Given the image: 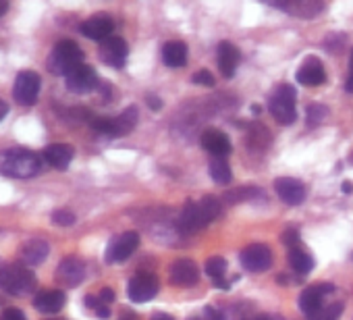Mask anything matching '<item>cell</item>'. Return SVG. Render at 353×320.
<instances>
[{
    "label": "cell",
    "mask_w": 353,
    "mask_h": 320,
    "mask_svg": "<svg viewBox=\"0 0 353 320\" xmlns=\"http://www.w3.org/2000/svg\"><path fill=\"white\" fill-rule=\"evenodd\" d=\"M345 90L347 92H353V48H351V57H349V75H347Z\"/></svg>",
    "instance_id": "39"
},
{
    "label": "cell",
    "mask_w": 353,
    "mask_h": 320,
    "mask_svg": "<svg viewBox=\"0 0 353 320\" xmlns=\"http://www.w3.org/2000/svg\"><path fill=\"white\" fill-rule=\"evenodd\" d=\"M190 320H223V314L219 310H214V308L208 306V308H204L202 314H198V316H194Z\"/></svg>",
    "instance_id": "36"
},
{
    "label": "cell",
    "mask_w": 353,
    "mask_h": 320,
    "mask_svg": "<svg viewBox=\"0 0 353 320\" xmlns=\"http://www.w3.org/2000/svg\"><path fill=\"white\" fill-rule=\"evenodd\" d=\"M42 169V158L26 148H9L0 152V173L11 179H30Z\"/></svg>",
    "instance_id": "1"
},
{
    "label": "cell",
    "mask_w": 353,
    "mask_h": 320,
    "mask_svg": "<svg viewBox=\"0 0 353 320\" xmlns=\"http://www.w3.org/2000/svg\"><path fill=\"white\" fill-rule=\"evenodd\" d=\"M85 306H88L90 310H94L98 318H108V316H110V308H108L100 297L88 295V297H85Z\"/></svg>",
    "instance_id": "33"
},
{
    "label": "cell",
    "mask_w": 353,
    "mask_h": 320,
    "mask_svg": "<svg viewBox=\"0 0 353 320\" xmlns=\"http://www.w3.org/2000/svg\"><path fill=\"white\" fill-rule=\"evenodd\" d=\"M274 7H279V9L299 17V19H312L322 9L320 3H310V0H301V3H299V0H297V3H281V5H274Z\"/></svg>",
    "instance_id": "25"
},
{
    "label": "cell",
    "mask_w": 353,
    "mask_h": 320,
    "mask_svg": "<svg viewBox=\"0 0 353 320\" xmlns=\"http://www.w3.org/2000/svg\"><path fill=\"white\" fill-rule=\"evenodd\" d=\"M194 83H196V86L212 88V86L216 83V79H214V75H212L210 71H198V73L194 75Z\"/></svg>",
    "instance_id": "35"
},
{
    "label": "cell",
    "mask_w": 353,
    "mask_h": 320,
    "mask_svg": "<svg viewBox=\"0 0 353 320\" xmlns=\"http://www.w3.org/2000/svg\"><path fill=\"white\" fill-rule=\"evenodd\" d=\"M210 177L219 186H229L231 183L233 173H231V167L227 165L225 158H212V163H210Z\"/></svg>",
    "instance_id": "27"
},
{
    "label": "cell",
    "mask_w": 353,
    "mask_h": 320,
    "mask_svg": "<svg viewBox=\"0 0 353 320\" xmlns=\"http://www.w3.org/2000/svg\"><path fill=\"white\" fill-rule=\"evenodd\" d=\"M40 94V75L34 71H21L15 79V88H13V96L19 104L23 106H32L36 104Z\"/></svg>",
    "instance_id": "6"
},
{
    "label": "cell",
    "mask_w": 353,
    "mask_h": 320,
    "mask_svg": "<svg viewBox=\"0 0 353 320\" xmlns=\"http://www.w3.org/2000/svg\"><path fill=\"white\" fill-rule=\"evenodd\" d=\"M341 190H343V194H351V192H353V183H351V181H345Z\"/></svg>",
    "instance_id": "43"
},
{
    "label": "cell",
    "mask_w": 353,
    "mask_h": 320,
    "mask_svg": "<svg viewBox=\"0 0 353 320\" xmlns=\"http://www.w3.org/2000/svg\"><path fill=\"white\" fill-rule=\"evenodd\" d=\"M343 314V303L341 301H332L328 306H322L314 316H310L307 320H339Z\"/></svg>",
    "instance_id": "30"
},
{
    "label": "cell",
    "mask_w": 353,
    "mask_h": 320,
    "mask_svg": "<svg viewBox=\"0 0 353 320\" xmlns=\"http://www.w3.org/2000/svg\"><path fill=\"white\" fill-rule=\"evenodd\" d=\"M162 61L170 69L183 67L188 63V44L185 42H179V40L164 44V48H162Z\"/></svg>",
    "instance_id": "23"
},
{
    "label": "cell",
    "mask_w": 353,
    "mask_h": 320,
    "mask_svg": "<svg viewBox=\"0 0 353 320\" xmlns=\"http://www.w3.org/2000/svg\"><path fill=\"white\" fill-rule=\"evenodd\" d=\"M268 108L276 123L281 125H291L297 119V108H295V90L287 83H281L268 98Z\"/></svg>",
    "instance_id": "4"
},
{
    "label": "cell",
    "mask_w": 353,
    "mask_h": 320,
    "mask_svg": "<svg viewBox=\"0 0 353 320\" xmlns=\"http://www.w3.org/2000/svg\"><path fill=\"white\" fill-rule=\"evenodd\" d=\"M83 65V50L73 40H63L48 57V71L54 75H69L75 67Z\"/></svg>",
    "instance_id": "2"
},
{
    "label": "cell",
    "mask_w": 353,
    "mask_h": 320,
    "mask_svg": "<svg viewBox=\"0 0 353 320\" xmlns=\"http://www.w3.org/2000/svg\"><path fill=\"white\" fill-rule=\"evenodd\" d=\"M156 293H158V279L152 272H139L127 285V295L135 303H145Z\"/></svg>",
    "instance_id": "7"
},
{
    "label": "cell",
    "mask_w": 353,
    "mask_h": 320,
    "mask_svg": "<svg viewBox=\"0 0 353 320\" xmlns=\"http://www.w3.org/2000/svg\"><path fill=\"white\" fill-rule=\"evenodd\" d=\"M52 223L59 227H71L75 223V214L69 210H54L52 212Z\"/></svg>",
    "instance_id": "34"
},
{
    "label": "cell",
    "mask_w": 353,
    "mask_h": 320,
    "mask_svg": "<svg viewBox=\"0 0 353 320\" xmlns=\"http://www.w3.org/2000/svg\"><path fill=\"white\" fill-rule=\"evenodd\" d=\"M204 270H206V274H210L214 281H221V279L225 277V272H227V260H225L223 256H212V258L206 260Z\"/></svg>",
    "instance_id": "29"
},
{
    "label": "cell",
    "mask_w": 353,
    "mask_h": 320,
    "mask_svg": "<svg viewBox=\"0 0 353 320\" xmlns=\"http://www.w3.org/2000/svg\"><path fill=\"white\" fill-rule=\"evenodd\" d=\"M137 123V108H125L117 119H92V129L106 137H123L127 135Z\"/></svg>",
    "instance_id": "5"
},
{
    "label": "cell",
    "mask_w": 353,
    "mask_h": 320,
    "mask_svg": "<svg viewBox=\"0 0 353 320\" xmlns=\"http://www.w3.org/2000/svg\"><path fill=\"white\" fill-rule=\"evenodd\" d=\"M283 241H285L289 248H295V246H299V235H297L295 231H285V233H283Z\"/></svg>",
    "instance_id": "38"
},
{
    "label": "cell",
    "mask_w": 353,
    "mask_h": 320,
    "mask_svg": "<svg viewBox=\"0 0 353 320\" xmlns=\"http://www.w3.org/2000/svg\"><path fill=\"white\" fill-rule=\"evenodd\" d=\"M170 279L176 287H194L200 279L198 264L194 260H188V258L176 260L170 268Z\"/></svg>",
    "instance_id": "18"
},
{
    "label": "cell",
    "mask_w": 353,
    "mask_h": 320,
    "mask_svg": "<svg viewBox=\"0 0 353 320\" xmlns=\"http://www.w3.org/2000/svg\"><path fill=\"white\" fill-rule=\"evenodd\" d=\"M100 299L108 306V303H112L114 301V291L112 289H108V287H104L102 291H100Z\"/></svg>",
    "instance_id": "40"
},
{
    "label": "cell",
    "mask_w": 353,
    "mask_h": 320,
    "mask_svg": "<svg viewBox=\"0 0 353 320\" xmlns=\"http://www.w3.org/2000/svg\"><path fill=\"white\" fill-rule=\"evenodd\" d=\"M7 9H9V5H7V3H0V17H3V15L7 13Z\"/></svg>",
    "instance_id": "45"
},
{
    "label": "cell",
    "mask_w": 353,
    "mask_h": 320,
    "mask_svg": "<svg viewBox=\"0 0 353 320\" xmlns=\"http://www.w3.org/2000/svg\"><path fill=\"white\" fill-rule=\"evenodd\" d=\"M256 194H260V190H256V188H239V190L227 192V194H225V200H227L229 204H239V202H243V200H252Z\"/></svg>",
    "instance_id": "31"
},
{
    "label": "cell",
    "mask_w": 353,
    "mask_h": 320,
    "mask_svg": "<svg viewBox=\"0 0 353 320\" xmlns=\"http://www.w3.org/2000/svg\"><path fill=\"white\" fill-rule=\"evenodd\" d=\"M239 65V48L233 46L231 42H221L219 44V69L223 77L231 79L237 71Z\"/></svg>",
    "instance_id": "22"
},
{
    "label": "cell",
    "mask_w": 353,
    "mask_h": 320,
    "mask_svg": "<svg viewBox=\"0 0 353 320\" xmlns=\"http://www.w3.org/2000/svg\"><path fill=\"white\" fill-rule=\"evenodd\" d=\"M295 79H297V83H301V86H305V88L322 86V83L326 81L324 65H322L316 57H307V59L301 63V67L297 69Z\"/></svg>",
    "instance_id": "13"
},
{
    "label": "cell",
    "mask_w": 353,
    "mask_h": 320,
    "mask_svg": "<svg viewBox=\"0 0 353 320\" xmlns=\"http://www.w3.org/2000/svg\"><path fill=\"white\" fill-rule=\"evenodd\" d=\"M48 252H50V246L44 239H30L21 246V258L30 266L44 262L48 258Z\"/></svg>",
    "instance_id": "24"
},
{
    "label": "cell",
    "mask_w": 353,
    "mask_h": 320,
    "mask_svg": "<svg viewBox=\"0 0 353 320\" xmlns=\"http://www.w3.org/2000/svg\"><path fill=\"white\" fill-rule=\"evenodd\" d=\"M121 320H135V316H133V314H125V316H123Z\"/></svg>",
    "instance_id": "47"
},
{
    "label": "cell",
    "mask_w": 353,
    "mask_h": 320,
    "mask_svg": "<svg viewBox=\"0 0 353 320\" xmlns=\"http://www.w3.org/2000/svg\"><path fill=\"white\" fill-rule=\"evenodd\" d=\"M36 274L21 264H11L0 268V289L13 295H28L36 289Z\"/></svg>",
    "instance_id": "3"
},
{
    "label": "cell",
    "mask_w": 353,
    "mask_h": 320,
    "mask_svg": "<svg viewBox=\"0 0 353 320\" xmlns=\"http://www.w3.org/2000/svg\"><path fill=\"white\" fill-rule=\"evenodd\" d=\"M152 320H172V316H168V314H154Z\"/></svg>",
    "instance_id": "44"
},
{
    "label": "cell",
    "mask_w": 353,
    "mask_h": 320,
    "mask_svg": "<svg viewBox=\"0 0 353 320\" xmlns=\"http://www.w3.org/2000/svg\"><path fill=\"white\" fill-rule=\"evenodd\" d=\"M289 264L293 266V270L297 274H307L314 268V258L307 254V250L303 246H295L289 250Z\"/></svg>",
    "instance_id": "26"
},
{
    "label": "cell",
    "mask_w": 353,
    "mask_h": 320,
    "mask_svg": "<svg viewBox=\"0 0 353 320\" xmlns=\"http://www.w3.org/2000/svg\"><path fill=\"white\" fill-rule=\"evenodd\" d=\"M65 303H67V297H65V293L59 291V289L42 291V293H38L36 299H34L36 310L42 312V314H57V312H61V310L65 308Z\"/></svg>",
    "instance_id": "21"
},
{
    "label": "cell",
    "mask_w": 353,
    "mask_h": 320,
    "mask_svg": "<svg viewBox=\"0 0 353 320\" xmlns=\"http://www.w3.org/2000/svg\"><path fill=\"white\" fill-rule=\"evenodd\" d=\"M305 117H307V125L310 127H316V125L324 123V119L328 117V108L322 106V104H312V106H307Z\"/></svg>",
    "instance_id": "32"
},
{
    "label": "cell",
    "mask_w": 353,
    "mask_h": 320,
    "mask_svg": "<svg viewBox=\"0 0 353 320\" xmlns=\"http://www.w3.org/2000/svg\"><path fill=\"white\" fill-rule=\"evenodd\" d=\"M139 246V233L135 231H127L119 237H114L110 243H108V250H106V260L108 262H123L127 260Z\"/></svg>",
    "instance_id": "10"
},
{
    "label": "cell",
    "mask_w": 353,
    "mask_h": 320,
    "mask_svg": "<svg viewBox=\"0 0 353 320\" xmlns=\"http://www.w3.org/2000/svg\"><path fill=\"white\" fill-rule=\"evenodd\" d=\"M145 100H148V106H150V108H154V110H160V108H162V102H160L158 96H148Z\"/></svg>",
    "instance_id": "41"
},
{
    "label": "cell",
    "mask_w": 353,
    "mask_h": 320,
    "mask_svg": "<svg viewBox=\"0 0 353 320\" xmlns=\"http://www.w3.org/2000/svg\"><path fill=\"white\" fill-rule=\"evenodd\" d=\"M274 190H276L279 198L285 204H289V206H299L305 200V188H303V183L297 181V179H293V177H281V179H276Z\"/></svg>",
    "instance_id": "17"
},
{
    "label": "cell",
    "mask_w": 353,
    "mask_h": 320,
    "mask_svg": "<svg viewBox=\"0 0 353 320\" xmlns=\"http://www.w3.org/2000/svg\"><path fill=\"white\" fill-rule=\"evenodd\" d=\"M198 206H200V210H202V214H204V219H206V223H208V225H210L212 221H216V219L223 214L221 200H219V198H214V196H204V198L198 202Z\"/></svg>",
    "instance_id": "28"
},
{
    "label": "cell",
    "mask_w": 353,
    "mask_h": 320,
    "mask_svg": "<svg viewBox=\"0 0 353 320\" xmlns=\"http://www.w3.org/2000/svg\"><path fill=\"white\" fill-rule=\"evenodd\" d=\"M204 150H208L214 158H225L231 154L233 146L231 139L227 137V133H223L221 129H206L200 137Z\"/></svg>",
    "instance_id": "19"
},
{
    "label": "cell",
    "mask_w": 353,
    "mask_h": 320,
    "mask_svg": "<svg viewBox=\"0 0 353 320\" xmlns=\"http://www.w3.org/2000/svg\"><path fill=\"white\" fill-rule=\"evenodd\" d=\"M57 279L67 287H77L79 283H83V279H85L83 260L77 256H67L57 268Z\"/></svg>",
    "instance_id": "11"
},
{
    "label": "cell",
    "mask_w": 353,
    "mask_h": 320,
    "mask_svg": "<svg viewBox=\"0 0 353 320\" xmlns=\"http://www.w3.org/2000/svg\"><path fill=\"white\" fill-rule=\"evenodd\" d=\"M254 320H272V316H264V314H262V316H256Z\"/></svg>",
    "instance_id": "46"
},
{
    "label": "cell",
    "mask_w": 353,
    "mask_h": 320,
    "mask_svg": "<svg viewBox=\"0 0 353 320\" xmlns=\"http://www.w3.org/2000/svg\"><path fill=\"white\" fill-rule=\"evenodd\" d=\"M7 112H9V104L5 100H0V121L7 117Z\"/></svg>",
    "instance_id": "42"
},
{
    "label": "cell",
    "mask_w": 353,
    "mask_h": 320,
    "mask_svg": "<svg viewBox=\"0 0 353 320\" xmlns=\"http://www.w3.org/2000/svg\"><path fill=\"white\" fill-rule=\"evenodd\" d=\"M0 320H28L23 316V312L19 308H7L3 314H0Z\"/></svg>",
    "instance_id": "37"
},
{
    "label": "cell",
    "mask_w": 353,
    "mask_h": 320,
    "mask_svg": "<svg viewBox=\"0 0 353 320\" xmlns=\"http://www.w3.org/2000/svg\"><path fill=\"white\" fill-rule=\"evenodd\" d=\"M65 81H67V90L73 94H90L98 88V75H96L94 67L85 65V63L75 67L65 77Z\"/></svg>",
    "instance_id": "8"
},
{
    "label": "cell",
    "mask_w": 353,
    "mask_h": 320,
    "mask_svg": "<svg viewBox=\"0 0 353 320\" xmlns=\"http://www.w3.org/2000/svg\"><path fill=\"white\" fill-rule=\"evenodd\" d=\"M81 34L90 40H96V42H104L108 38H112V32H114V21L108 17V15H94L90 17L88 21L81 23Z\"/></svg>",
    "instance_id": "15"
},
{
    "label": "cell",
    "mask_w": 353,
    "mask_h": 320,
    "mask_svg": "<svg viewBox=\"0 0 353 320\" xmlns=\"http://www.w3.org/2000/svg\"><path fill=\"white\" fill-rule=\"evenodd\" d=\"M208 223L198 206V202H185V206L181 208V214L179 219H176V229H179L181 233H198L200 229H204Z\"/></svg>",
    "instance_id": "14"
},
{
    "label": "cell",
    "mask_w": 353,
    "mask_h": 320,
    "mask_svg": "<svg viewBox=\"0 0 353 320\" xmlns=\"http://www.w3.org/2000/svg\"><path fill=\"white\" fill-rule=\"evenodd\" d=\"M127 54H129L127 42H125L123 38H119V36H112V38L104 40L102 46H100V59H102L106 65L114 67V69H121V67L125 65Z\"/></svg>",
    "instance_id": "12"
},
{
    "label": "cell",
    "mask_w": 353,
    "mask_h": 320,
    "mask_svg": "<svg viewBox=\"0 0 353 320\" xmlns=\"http://www.w3.org/2000/svg\"><path fill=\"white\" fill-rule=\"evenodd\" d=\"M73 154H75L73 146H69V143H50L48 148H44V160L50 167H54L59 171L69 169Z\"/></svg>",
    "instance_id": "20"
},
{
    "label": "cell",
    "mask_w": 353,
    "mask_h": 320,
    "mask_svg": "<svg viewBox=\"0 0 353 320\" xmlns=\"http://www.w3.org/2000/svg\"><path fill=\"white\" fill-rule=\"evenodd\" d=\"M241 264L250 272H264L272 264V252L268 246L262 243H252L241 252Z\"/></svg>",
    "instance_id": "9"
},
{
    "label": "cell",
    "mask_w": 353,
    "mask_h": 320,
    "mask_svg": "<svg viewBox=\"0 0 353 320\" xmlns=\"http://www.w3.org/2000/svg\"><path fill=\"white\" fill-rule=\"evenodd\" d=\"M334 291V287L330 285V283H320V285H316V287H307L301 295H299V308H301V312L310 318V316H314L324 303H322V299H324V295L326 293H332Z\"/></svg>",
    "instance_id": "16"
}]
</instances>
